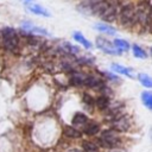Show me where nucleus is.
<instances>
[{"label":"nucleus","instance_id":"f8f14e48","mask_svg":"<svg viewBox=\"0 0 152 152\" xmlns=\"http://www.w3.org/2000/svg\"><path fill=\"white\" fill-rule=\"evenodd\" d=\"M82 128H83V132H84L86 134H88V135H94V134H96V133L99 132V129H100L99 125H97L96 122H93V121H88Z\"/></svg>","mask_w":152,"mask_h":152},{"label":"nucleus","instance_id":"20e7f679","mask_svg":"<svg viewBox=\"0 0 152 152\" xmlns=\"http://www.w3.org/2000/svg\"><path fill=\"white\" fill-rule=\"evenodd\" d=\"M96 46L104 53L107 55H119L120 52L115 49V46L113 45L112 42H109L108 39L103 38V37H97L96 38Z\"/></svg>","mask_w":152,"mask_h":152},{"label":"nucleus","instance_id":"a211bd4d","mask_svg":"<svg viewBox=\"0 0 152 152\" xmlns=\"http://www.w3.org/2000/svg\"><path fill=\"white\" fill-rule=\"evenodd\" d=\"M113 45L115 46V49L121 53L122 51H128V49H129V44L126 42V40H124V39H114V42H113Z\"/></svg>","mask_w":152,"mask_h":152},{"label":"nucleus","instance_id":"9b49d317","mask_svg":"<svg viewBox=\"0 0 152 152\" xmlns=\"http://www.w3.org/2000/svg\"><path fill=\"white\" fill-rule=\"evenodd\" d=\"M88 121H89V120H88L87 115L83 114V113H76V114L74 115V118H72V125L76 126L75 128H77V127H83Z\"/></svg>","mask_w":152,"mask_h":152},{"label":"nucleus","instance_id":"f3484780","mask_svg":"<svg viewBox=\"0 0 152 152\" xmlns=\"http://www.w3.org/2000/svg\"><path fill=\"white\" fill-rule=\"evenodd\" d=\"M94 103L96 104V107L99 108V109H107L108 108V106H109V99H108V96H106V95H101V96H99L95 101H94Z\"/></svg>","mask_w":152,"mask_h":152},{"label":"nucleus","instance_id":"393cba45","mask_svg":"<svg viewBox=\"0 0 152 152\" xmlns=\"http://www.w3.org/2000/svg\"><path fill=\"white\" fill-rule=\"evenodd\" d=\"M104 75H106V76H108V78H110L112 81H116V82L119 81V78H118L116 76H114V75H112V74H108V72H104Z\"/></svg>","mask_w":152,"mask_h":152},{"label":"nucleus","instance_id":"4be33fe9","mask_svg":"<svg viewBox=\"0 0 152 152\" xmlns=\"http://www.w3.org/2000/svg\"><path fill=\"white\" fill-rule=\"evenodd\" d=\"M138 78H139L140 83L144 87H146V88H151L152 87V81H151V78H150L148 75H146V74H139L138 75Z\"/></svg>","mask_w":152,"mask_h":152},{"label":"nucleus","instance_id":"cd10ccee","mask_svg":"<svg viewBox=\"0 0 152 152\" xmlns=\"http://www.w3.org/2000/svg\"><path fill=\"white\" fill-rule=\"evenodd\" d=\"M0 42H1V32H0Z\"/></svg>","mask_w":152,"mask_h":152},{"label":"nucleus","instance_id":"5701e85b","mask_svg":"<svg viewBox=\"0 0 152 152\" xmlns=\"http://www.w3.org/2000/svg\"><path fill=\"white\" fill-rule=\"evenodd\" d=\"M63 46H64L65 51L71 52V53H78V51H80L76 46H74V45H71V44H69V43H64V44H63Z\"/></svg>","mask_w":152,"mask_h":152},{"label":"nucleus","instance_id":"aec40b11","mask_svg":"<svg viewBox=\"0 0 152 152\" xmlns=\"http://www.w3.org/2000/svg\"><path fill=\"white\" fill-rule=\"evenodd\" d=\"M132 51H133V55H134L137 58H146V57H147L146 51H145L142 48H140L139 45H137V44H133Z\"/></svg>","mask_w":152,"mask_h":152},{"label":"nucleus","instance_id":"39448f33","mask_svg":"<svg viewBox=\"0 0 152 152\" xmlns=\"http://www.w3.org/2000/svg\"><path fill=\"white\" fill-rule=\"evenodd\" d=\"M83 86L89 87V88H95V89H103L106 87L104 82L101 78H99L96 76H93V75H84Z\"/></svg>","mask_w":152,"mask_h":152},{"label":"nucleus","instance_id":"4468645a","mask_svg":"<svg viewBox=\"0 0 152 152\" xmlns=\"http://www.w3.org/2000/svg\"><path fill=\"white\" fill-rule=\"evenodd\" d=\"M63 133L70 139H77V138H81V135H82V133L72 126H65L63 129Z\"/></svg>","mask_w":152,"mask_h":152},{"label":"nucleus","instance_id":"b1692460","mask_svg":"<svg viewBox=\"0 0 152 152\" xmlns=\"http://www.w3.org/2000/svg\"><path fill=\"white\" fill-rule=\"evenodd\" d=\"M83 100H84L86 103H89V104H93V103H94V99H93L89 94H84V95H83Z\"/></svg>","mask_w":152,"mask_h":152},{"label":"nucleus","instance_id":"0eeeda50","mask_svg":"<svg viewBox=\"0 0 152 152\" xmlns=\"http://www.w3.org/2000/svg\"><path fill=\"white\" fill-rule=\"evenodd\" d=\"M26 8H27L28 12H31V13H33V14H36V15H43V17H50V15H51L50 12H49L46 8H44V7L40 6V5L33 4V2L26 5Z\"/></svg>","mask_w":152,"mask_h":152},{"label":"nucleus","instance_id":"412c9836","mask_svg":"<svg viewBox=\"0 0 152 152\" xmlns=\"http://www.w3.org/2000/svg\"><path fill=\"white\" fill-rule=\"evenodd\" d=\"M141 100H142V103L148 108L151 109L152 108V94L150 91H144L141 94Z\"/></svg>","mask_w":152,"mask_h":152},{"label":"nucleus","instance_id":"9d476101","mask_svg":"<svg viewBox=\"0 0 152 152\" xmlns=\"http://www.w3.org/2000/svg\"><path fill=\"white\" fill-rule=\"evenodd\" d=\"M94 27H95L97 31H100V32H102V33H104V34H110V36H113V34L116 33V30H115L113 26H110V25H108V24H104V23L95 24Z\"/></svg>","mask_w":152,"mask_h":152},{"label":"nucleus","instance_id":"f257e3e1","mask_svg":"<svg viewBox=\"0 0 152 152\" xmlns=\"http://www.w3.org/2000/svg\"><path fill=\"white\" fill-rule=\"evenodd\" d=\"M1 43L4 48L11 52H15L19 45V37L13 27H4L1 31Z\"/></svg>","mask_w":152,"mask_h":152},{"label":"nucleus","instance_id":"f03ea898","mask_svg":"<svg viewBox=\"0 0 152 152\" xmlns=\"http://www.w3.org/2000/svg\"><path fill=\"white\" fill-rule=\"evenodd\" d=\"M97 142H99V145H100L101 147L114 148V147H116V146L120 144V139H119V137L116 135L115 131H113V129H107V131H104V132L101 134V137L99 138Z\"/></svg>","mask_w":152,"mask_h":152},{"label":"nucleus","instance_id":"a878e982","mask_svg":"<svg viewBox=\"0 0 152 152\" xmlns=\"http://www.w3.org/2000/svg\"><path fill=\"white\" fill-rule=\"evenodd\" d=\"M21 2H24L25 5H28V4H32L33 2V0H20Z\"/></svg>","mask_w":152,"mask_h":152},{"label":"nucleus","instance_id":"6ab92c4d","mask_svg":"<svg viewBox=\"0 0 152 152\" xmlns=\"http://www.w3.org/2000/svg\"><path fill=\"white\" fill-rule=\"evenodd\" d=\"M82 147L84 152H99V146L93 141H83Z\"/></svg>","mask_w":152,"mask_h":152},{"label":"nucleus","instance_id":"dca6fc26","mask_svg":"<svg viewBox=\"0 0 152 152\" xmlns=\"http://www.w3.org/2000/svg\"><path fill=\"white\" fill-rule=\"evenodd\" d=\"M83 80H84V75L80 74V72H75L70 76V84L75 86V87H82L83 86Z\"/></svg>","mask_w":152,"mask_h":152},{"label":"nucleus","instance_id":"6e6552de","mask_svg":"<svg viewBox=\"0 0 152 152\" xmlns=\"http://www.w3.org/2000/svg\"><path fill=\"white\" fill-rule=\"evenodd\" d=\"M135 17L137 20H139L141 24H148V19H150V11L148 7H144L142 8H138L135 10Z\"/></svg>","mask_w":152,"mask_h":152},{"label":"nucleus","instance_id":"1a4fd4ad","mask_svg":"<svg viewBox=\"0 0 152 152\" xmlns=\"http://www.w3.org/2000/svg\"><path fill=\"white\" fill-rule=\"evenodd\" d=\"M23 28L28 31V32H33V33H39V34H44V36H49L50 33L43 28V27H39V26H36L33 25L32 23H23Z\"/></svg>","mask_w":152,"mask_h":152},{"label":"nucleus","instance_id":"7ed1b4c3","mask_svg":"<svg viewBox=\"0 0 152 152\" xmlns=\"http://www.w3.org/2000/svg\"><path fill=\"white\" fill-rule=\"evenodd\" d=\"M120 19H121V24L127 25V26H128V25H132V24L137 20L135 10H134V7H133L131 4H127V5H125V6L121 8Z\"/></svg>","mask_w":152,"mask_h":152},{"label":"nucleus","instance_id":"423d86ee","mask_svg":"<svg viewBox=\"0 0 152 152\" xmlns=\"http://www.w3.org/2000/svg\"><path fill=\"white\" fill-rule=\"evenodd\" d=\"M129 127V121L125 116H116L113 119V131H127Z\"/></svg>","mask_w":152,"mask_h":152},{"label":"nucleus","instance_id":"2eb2a0df","mask_svg":"<svg viewBox=\"0 0 152 152\" xmlns=\"http://www.w3.org/2000/svg\"><path fill=\"white\" fill-rule=\"evenodd\" d=\"M112 69L118 72V74H121V75H125L127 77H132V70L129 68H126V66H122L120 64H116V63H113L112 64Z\"/></svg>","mask_w":152,"mask_h":152},{"label":"nucleus","instance_id":"bb28decb","mask_svg":"<svg viewBox=\"0 0 152 152\" xmlns=\"http://www.w3.org/2000/svg\"><path fill=\"white\" fill-rule=\"evenodd\" d=\"M68 152H82L80 148H71V150H69Z\"/></svg>","mask_w":152,"mask_h":152},{"label":"nucleus","instance_id":"ddd939ff","mask_svg":"<svg viewBox=\"0 0 152 152\" xmlns=\"http://www.w3.org/2000/svg\"><path fill=\"white\" fill-rule=\"evenodd\" d=\"M72 37H74V39L77 42V43H80L82 46H84L86 49H90L91 48V43L81 33V32H78V31H76V32H74L72 33Z\"/></svg>","mask_w":152,"mask_h":152}]
</instances>
